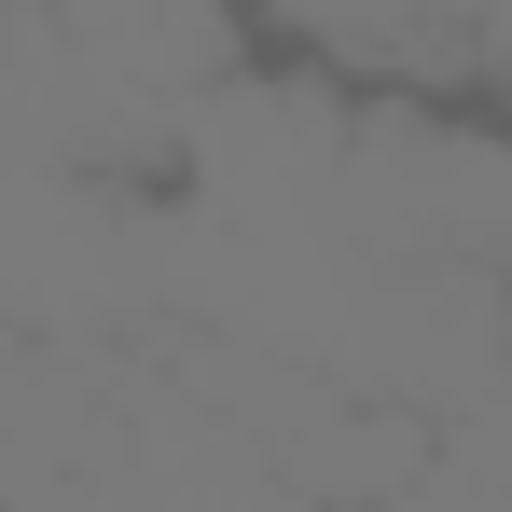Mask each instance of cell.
Listing matches in <instances>:
<instances>
[{
    "label": "cell",
    "mask_w": 512,
    "mask_h": 512,
    "mask_svg": "<svg viewBox=\"0 0 512 512\" xmlns=\"http://www.w3.org/2000/svg\"><path fill=\"white\" fill-rule=\"evenodd\" d=\"M250 56L346 111L499 125L512 111V0H236Z\"/></svg>",
    "instance_id": "obj_1"
}]
</instances>
